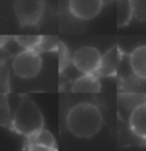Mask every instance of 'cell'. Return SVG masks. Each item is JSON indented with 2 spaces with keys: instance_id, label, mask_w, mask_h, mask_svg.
<instances>
[{
  "instance_id": "4fadbf2b",
  "label": "cell",
  "mask_w": 146,
  "mask_h": 151,
  "mask_svg": "<svg viewBox=\"0 0 146 151\" xmlns=\"http://www.w3.org/2000/svg\"><path fill=\"white\" fill-rule=\"evenodd\" d=\"M60 42L61 41L55 35H42L37 50L39 52H55L58 50Z\"/></svg>"
},
{
  "instance_id": "5bb4252c",
  "label": "cell",
  "mask_w": 146,
  "mask_h": 151,
  "mask_svg": "<svg viewBox=\"0 0 146 151\" xmlns=\"http://www.w3.org/2000/svg\"><path fill=\"white\" fill-rule=\"evenodd\" d=\"M42 35H15L14 40L23 49H36L38 48Z\"/></svg>"
},
{
  "instance_id": "8fae6325",
  "label": "cell",
  "mask_w": 146,
  "mask_h": 151,
  "mask_svg": "<svg viewBox=\"0 0 146 151\" xmlns=\"http://www.w3.org/2000/svg\"><path fill=\"white\" fill-rule=\"evenodd\" d=\"M129 66L135 75L146 80V45L135 48L129 55Z\"/></svg>"
},
{
  "instance_id": "9c48e42d",
  "label": "cell",
  "mask_w": 146,
  "mask_h": 151,
  "mask_svg": "<svg viewBox=\"0 0 146 151\" xmlns=\"http://www.w3.org/2000/svg\"><path fill=\"white\" fill-rule=\"evenodd\" d=\"M102 90L97 74H82L72 83L71 91L74 93H98Z\"/></svg>"
},
{
  "instance_id": "30bf717a",
  "label": "cell",
  "mask_w": 146,
  "mask_h": 151,
  "mask_svg": "<svg viewBox=\"0 0 146 151\" xmlns=\"http://www.w3.org/2000/svg\"><path fill=\"white\" fill-rule=\"evenodd\" d=\"M120 61V50L118 45H113L111 49H108L106 52L103 55L102 65L98 70V76H114L118 72Z\"/></svg>"
},
{
  "instance_id": "7c38bea8",
  "label": "cell",
  "mask_w": 146,
  "mask_h": 151,
  "mask_svg": "<svg viewBox=\"0 0 146 151\" xmlns=\"http://www.w3.org/2000/svg\"><path fill=\"white\" fill-rule=\"evenodd\" d=\"M134 18L131 0H118L116 2V25L119 27L127 26Z\"/></svg>"
},
{
  "instance_id": "52a82bcc",
  "label": "cell",
  "mask_w": 146,
  "mask_h": 151,
  "mask_svg": "<svg viewBox=\"0 0 146 151\" xmlns=\"http://www.w3.org/2000/svg\"><path fill=\"white\" fill-rule=\"evenodd\" d=\"M26 150H56V140L53 134L45 129L33 133L32 135L26 136Z\"/></svg>"
},
{
  "instance_id": "ba28073f",
  "label": "cell",
  "mask_w": 146,
  "mask_h": 151,
  "mask_svg": "<svg viewBox=\"0 0 146 151\" xmlns=\"http://www.w3.org/2000/svg\"><path fill=\"white\" fill-rule=\"evenodd\" d=\"M129 127L132 134L146 141V101L132 109L129 115Z\"/></svg>"
},
{
  "instance_id": "3957f363",
  "label": "cell",
  "mask_w": 146,
  "mask_h": 151,
  "mask_svg": "<svg viewBox=\"0 0 146 151\" xmlns=\"http://www.w3.org/2000/svg\"><path fill=\"white\" fill-rule=\"evenodd\" d=\"M41 52L36 49H23L17 52L12 61V68L16 76L29 80L38 75L42 67Z\"/></svg>"
},
{
  "instance_id": "5b68a950",
  "label": "cell",
  "mask_w": 146,
  "mask_h": 151,
  "mask_svg": "<svg viewBox=\"0 0 146 151\" xmlns=\"http://www.w3.org/2000/svg\"><path fill=\"white\" fill-rule=\"evenodd\" d=\"M103 55L92 45H85L76 50L72 63L81 74H98Z\"/></svg>"
},
{
  "instance_id": "9a60e30c",
  "label": "cell",
  "mask_w": 146,
  "mask_h": 151,
  "mask_svg": "<svg viewBox=\"0 0 146 151\" xmlns=\"http://www.w3.org/2000/svg\"><path fill=\"white\" fill-rule=\"evenodd\" d=\"M57 52H58V67H60V72H63L65 68L68 67L70 61H72V59L70 57L68 47L63 42H60V47H58Z\"/></svg>"
},
{
  "instance_id": "8992f818",
  "label": "cell",
  "mask_w": 146,
  "mask_h": 151,
  "mask_svg": "<svg viewBox=\"0 0 146 151\" xmlns=\"http://www.w3.org/2000/svg\"><path fill=\"white\" fill-rule=\"evenodd\" d=\"M104 0H69V10L78 19L90 21L102 12Z\"/></svg>"
},
{
  "instance_id": "7a4b0ae2",
  "label": "cell",
  "mask_w": 146,
  "mask_h": 151,
  "mask_svg": "<svg viewBox=\"0 0 146 151\" xmlns=\"http://www.w3.org/2000/svg\"><path fill=\"white\" fill-rule=\"evenodd\" d=\"M44 115L38 105L30 97L22 96L13 115V129L22 135L30 136L44 129Z\"/></svg>"
},
{
  "instance_id": "2e32d148",
  "label": "cell",
  "mask_w": 146,
  "mask_h": 151,
  "mask_svg": "<svg viewBox=\"0 0 146 151\" xmlns=\"http://www.w3.org/2000/svg\"><path fill=\"white\" fill-rule=\"evenodd\" d=\"M134 18L146 22V0H131Z\"/></svg>"
},
{
  "instance_id": "6da1fadb",
  "label": "cell",
  "mask_w": 146,
  "mask_h": 151,
  "mask_svg": "<svg viewBox=\"0 0 146 151\" xmlns=\"http://www.w3.org/2000/svg\"><path fill=\"white\" fill-rule=\"evenodd\" d=\"M103 126V115L98 107L90 102H80L70 108L66 127L71 134L80 139L94 137Z\"/></svg>"
},
{
  "instance_id": "277c9868",
  "label": "cell",
  "mask_w": 146,
  "mask_h": 151,
  "mask_svg": "<svg viewBox=\"0 0 146 151\" xmlns=\"http://www.w3.org/2000/svg\"><path fill=\"white\" fill-rule=\"evenodd\" d=\"M46 0H14V14L22 27L36 26L45 12Z\"/></svg>"
}]
</instances>
